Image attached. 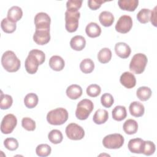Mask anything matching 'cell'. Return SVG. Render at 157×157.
I'll use <instances>...</instances> for the list:
<instances>
[{"label": "cell", "instance_id": "obj_1", "mask_svg": "<svg viewBox=\"0 0 157 157\" xmlns=\"http://www.w3.org/2000/svg\"><path fill=\"white\" fill-rule=\"evenodd\" d=\"M45 59V53L40 50H31L25 59V66L26 71L30 74H35L39 65L42 64Z\"/></svg>", "mask_w": 157, "mask_h": 157}, {"label": "cell", "instance_id": "obj_2", "mask_svg": "<svg viewBox=\"0 0 157 157\" xmlns=\"http://www.w3.org/2000/svg\"><path fill=\"white\" fill-rule=\"evenodd\" d=\"M1 64L4 69L9 72L18 71L21 66L20 59L15 53L11 50H7L2 54Z\"/></svg>", "mask_w": 157, "mask_h": 157}, {"label": "cell", "instance_id": "obj_3", "mask_svg": "<svg viewBox=\"0 0 157 157\" xmlns=\"http://www.w3.org/2000/svg\"><path fill=\"white\" fill-rule=\"evenodd\" d=\"M68 119V112L66 109L59 107L52 110L47 115L48 123L52 125H61Z\"/></svg>", "mask_w": 157, "mask_h": 157}, {"label": "cell", "instance_id": "obj_4", "mask_svg": "<svg viewBox=\"0 0 157 157\" xmlns=\"http://www.w3.org/2000/svg\"><path fill=\"white\" fill-rule=\"evenodd\" d=\"M148 59L145 55L140 53L135 54L129 63V69L134 74H140L144 71Z\"/></svg>", "mask_w": 157, "mask_h": 157}, {"label": "cell", "instance_id": "obj_5", "mask_svg": "<svg viewBox=\"0 0 157 157\" xmlns=\"http://www.w3.org/2000/svg\"><path fill=\"white\" fill-rule=\"evenodd\" d=\"M94 109L93 102L88 99L81 100L77 105L75 110L76 117L80 120H85L88 118Z\"/></svg>", "mask_w": 157, "mask_h": 157}, {"label": "cell", "instance_id": "obj_6", "mask_svg": "<svg viewBox=\"0 0 157 157\" xmlns=\"http://www.w3.org/2000/svg\"><path fill=\"white\" fill-rule=\"evenodd\" d=\"M124 142V139L121 134L115 133L105 136L102 140V144L106 148L118 149L123 146Z\"/></svg>", "mask_w": 157, "mask_h": 157}, {"label": "cell", "instance_id": "obj_7", "mask_svg": "<svg viewBox=\"0 0 157 157\" xmlns=\"http://www.w3.org/2000/svg\"><path fill=\"white\" fill-rule=\"evenodd\" d=\"M80 13L78 12H72L67 10L65 12V28L67 32L74 33L77 31L78 27V20Z\"/></svg>", "mask_w": 157, "mask_h": 157}, {"label": "cell", "instance_id": "obj_8", "mask_svg": "<svg viewBox=\"0 0 157 157\" xmlns=\"http://www.w3.org/2000/svg\"><path fill=\"white\" fill-rule=\"evenodd\" d=\"M65 132L67 137L71 140H81L85 136V131L82 127L74 123L69 124L66 128Z\"/></svg>", "mask_w": 157, "mask_h": 157}, {"label": "cell", "instance_id": "obj_9", "mask_svg": "<svg viewBox=\"0 0 157 157\" xmlns=\"http://www.w3.org/2000/svg\"><path fill=\"white\" fill-rule=\"evenodd\" d=\"M17 124L16 117L11 113L7 114L4 117L1 123V131L2 134H10Z\"/></svg>", "mask_w": 157, "mask_h": 157}, {"label": "cell", "instance_id": "obj_10", "mask_svg": "<svg viewBox=\"0 0 157 157\" xmlns=\"http://www.w3.org/2000/svg\"><path fill=\"white\" fill-rule=\"evenodd\" d=\"M132 27V18L128 15L121 16L115 25V29L117 32L121 34L128 33Z\"/></svg>", "mask_w": 157, "mask_h": 157}, {"label": "cell", "instance_id": "obj_11", "mask_svg": "<svg viewBox=\"0 0 157 157\" xmlns=\"http://www.w3.org/2000/svg\"><path fill=\"white\" fill-rule=\"evenodd\" d=\"M51 18L45 12L37 13L34 17V25L36 29H50Z\"/></svg>", "mask_w": 157, "mask_h": 157}, {"label": "cell", "instance_id": "obj_12", "mask_svg": "<svg viewBox=\"0 0 157 157\" xmlns=\"http://www.w3.org/2000/svg\"><path fill=\"white\" fill-rule=\"evenodd\" d=\"M33 40L37 44L44 45L50 40V29H36L33 35Z\"/></svg>", "mask_w": 157, "mask_h": 157}, {"label": "cell", "instance_id": "obj_13", "mask_svg": "<svg viewBox=\"0 0 157 157\" xmlns=\"http://www.w3.org/2000/svg\"><path fill=\"white\" fill-rule=\"evenodd\" d=\"M120 82L126 88L130 89L136 85V79L134 75L129 72H123L120 78Z\"/></svg>", "mask_w": 157, "mask_h": 157}, {"label": "cell", "instance_id": "obj_14", "mask_svg": "<svg viewBox=\"0 0 157 157\" xmlns=\"http://www.w3.org/2000/svg\"><path fill=\"white\" fill-rule=\"evenodd\" d=\"M115 51L117 56L120 58L125 59L129 56L131 50L130 47L124 42H118L115 45Z\"/></svg>", "mask_w": 157, "mask_h": 157}, {"label": "cell", "instance_id": "obj_15", "mask_svg": "<svg viewBox=\"0 0 157 157\" xmlns=\"http://www.w3.org/2000/svg\"><path fill=\"white\" fill-rule=\"evenodd\" d=\"M144 140L140 138L131 139L128 144L129 150L133 153L140 154L142 153Z\"/></svg>", "mask_w": 157, "mask_h": 157}, {"label": "cell", "instance_id": "obj_16", "mask_svg": "<svg viewBox=\"0 0 157 157\" xmlns=\"http://www.w3.org/2000/svg\"><path fill=\"white\" fill-rule=\"evenodd\" d=\"M49 66L55 71H62L65 66V63L63 58L58 55L52 56L49 59Z\"/></svg>", "mask_w": 157, "mask_h": 157}, {"label": "cell", "instance_id": "obj_17", "mask_svg": "<svg viewBox=\"0 0 157 157\" xmlns=\"http://www.w3.org/2000/svg\"><path fill=\"white\" fill-rule=\"evenodd\" d=\"M86 45L85 39L80 35H77L72 37L70 41L71 47L76 51L82 50Z\"/></svg>", "mask_w": 157, "mask_h": 157}, {"label": "cell", "instance_id": "obj_18", "mask_svg": "<svg viewBox=\"0 0 157 157\" xmlns=\"http://www.w3.org/2000/svg\"><path fill=\"white\" fill-rule=\"evenodd\" d=\"M130 114L135 117H142L145 112L144 105L138 101H134L131 102L129 107Z\"/></svg>", "mask_w": 157, "mask_h": 157}, {"label": "cell", "instance_id": "obj_19", "mask_svg": "<svg viewBox=\"0 0 157 157\" xmlns=\"http://www.w3.org/2000/svg\"><path fill=\"white\" fill-rule=\"evenodd\" d=\"M23 16L22 9L17 6L10 7L7 12V18L13 23L19 21Z\"/></svg>", "mask_w": 157, "mask_h": 157}, {"label": "cell", "instance_id": "obj_20", "mask_svg": "<svg viewBox=\"0 0 157 157\" xmlns=\"http://www.w3.org/2000/svg\"><path fill=\"white\" fill-rule=\"evenodd\" d=\"M82 88L77 84L69 86L66 89V95L71 99H77L82 94Z\"/></svg>", "mask_w": 157, "mask_h": 157}, {"label": "cell", "instance_id": "obj_21", "mask_svg": "<svg viewBox=\"0 0 157 157\" xmlns=\"http://www.w3.org/2000/svg\"><path fill=\"white\" fill-rule=\"evenodd\" d=\"M119 7L123 10L132 12L136 10L139 4L138 0H119L118 1Z\"/></svg>", "mask_w": 157, "mask_h": 157}, {"label": "cell", "instance_id": "obj_22", "mask_svg": "<svg viewBox=\"0 0 157 157\" xmlns=\"http://www.w3.org/2000/svg\"><path fill=\"white\" fill-rule=\"evenodd\" d=\"M85 32L88 37L94 38L100 36L101 33V28L96 23L91 22L86 25Z\"/></svg>", "mask_w": 157, "mask_h": 157}, {"label": "cell", "instance_id": "obj_23", "mask_svg": "<svg viewBox=\"0 0 157 157\" xmlns=\"http://www.w3.org/2000/svg\"><path fill=\"white\" fill-rule=\"evenodd\" d=\"M109 118V113L105 109H99L97 110L93 117V120L97 124H101L105 123Z\"/></svg>", "mask_w": 157, "mask_h": 157}, {"label": "cell", "instance_id": "obj_24", "mask_svg": "<svg viewBox=\"0 0 157 157\" xmlns=\"http://www.w3.org/2000/svg\"><path fill=\"white\" fill-rule=\"evenodd\" d=\"M99 20L102 26L109 27L113 24L114 21V17L110 12L103 11L99 14Z\"/></svg>", "mask_w": 157, "mask_h": 157}, {"label": "cell", "instance_id": "obj_25", "mask_svg": "<svg viewBox=\"0 0 157 157\" xmlns=\"http://www.w3.org/2000/svg\"><path fill=\"white\" fill-rule=\"evenodd\" d=\"M123 128L126 134L132 135L137 132L138 124L136 120L133 119H128L124 123Z\"/></svg>", "mask_w": 157, "mask_h": 157}, {"label": "cell", "instance_id": "obj_26", "mask_svg": "<svg viewBox=\"0 0 157 157\" xmlns=\"http://www.w3.org/2000/svg\"><path fill=\"white\" fill-rule=\"evenodd\" d=\"M112 115L113 119L116 121H120L125 119L127 116L126 109L124 106L117 105L112 110Z\"/></svg>", "mask_w": 157, "mask_h": 157}, {"label": "cell", "instance_id": "obj_27", "mask_svg": "<svg viewBox=\"0 0 157 157\" xmlns=\"http://www.w3.org/2000/svg\"><path fill=\"white\" fill-rule=\"evenodd\" d=\"M151 90L147 86H140L136 91V96L139 100L142 101H146L150 99L151 96Z\"/></svg>", "mask_w": 157, "mask_h": 157}, {"label": "cell", "instance_id": "obj_28", "mask_svg": "<svg viewBox=\"0 0 157 157\" xmlns=\"http://www.w3.org/2000/svg\"><path fill=\"white\" fill-rule=\"evenodd\" d=\"M39 101L38 96L36 94L33 93H28L24 98V103L25 106L28 109H33L35 107Z\"/></svg>", "mask_w": 157, "mask_h": 157}, {"label": "cell", "instance_id": "obj_29", "mask_svg": "<svg viewBox=\"0 0 157 157\" xmlns=\"http://www.w3.org/2000/svg\"><path fill=\"white\" fill-rule=\"evenodd\" d=\"M112 58V52L109 48H102L98 53V59L102 64L109 63Z\"/></svg>", "mask_w": 157, "mask_h": 157}, {"label": "cell", "instance_id": "obj_30", "mask_svg": "<svg viewBox=\"0 0 157 157\" xmlns=\"http://www.w3.org/2000/svg\"><path fill=\"white\" fill-rule=\"evenodd\" d=\"M1 27L4 33H12L15 31L17 25L16 23H13L7 18H3L1 22Z\"/></svg>", "mask_w": 157, "mask_h": 157}, {"label": "cell", "instance_id": "obj_31", "mask_svg": "<svg viewBox=\"0 0 157 157\" xmlns=\"http://www.w3.org/2000/svg\"><path fill=\"white\" fill-rule=\"evenodd\" d=\"M80 69L84 74H90L94 69V64L90 58L83 59L80 64Z\"/></svg>", "mask_w": 157, "mask_h": 157}, {"label": "cell", "instance_id": "obj_32", "mask_svg": "<svg viewBox=\"0 0 157 157\" xmlns=\"http://www.w3.org/2000/svg\"><path fill=\"white\" fill-rule=\"evenodd\" d=\"M48 139L54 144H58L62 142L63 136L61 132L58 129H53L48 134Z\"/></svg>", "mask_w": 157, "mask_h": 157}, {"label": "cell", "instance_id": "obj_33", "mask_svg": "<svg viewBox=\"0 0 157 157\" xmlns=\"http://www.w3.org/2000/svg\"><path fill=\"white\" fill-rule=\"evenodd\" d=\"M52 148L50 145L46 144H39L37 146L36 152L37 156L40 157H46L50 155Z\"/></svg>", "mask_w": 157, "mask_h": 157}, {"label": "cell", "instance_id": "obj_34", "mask_svg": "<svg viewBox=\"0 0 157 157\" xmlns=\"http://www.w3.org/2000/svg\"><path fill=\"white\" fill-rule=\"evenodd\" d=\"M13 103V99L11 96L9 94H3L1 91V101L0 108L2 110H6L10 108Z\"/></svg>", "mask_w": 157, "mask_h": 157}, {"label": "cell", "instance_id": "obj_35", "mask_svg": "<svg viewBox=\"0 0 157 157\" xmlns=\"http://www.w3.org/2000/svg\"><path fill=\"white\" fill-rule=\"evenodd\" d=\"M151 11L148 9H142L137 14V19L143 24L147 23L150 21Z\"/></svg>", "mask_w": 157, "mask_h": 157}, {"label": "cell", "instance_id": "obj_36", "mask_svg": "<svg viewBox=\"0 0 157 157\" xmlns=\"http://www.w3.org/2000/svg\"><path fill=\"white\" fill-rule=\"evenodd\" d=\"M82 0H69L66 2L67 10L69 12H78V9L82 7Z\"/></svg>", "mask_w": 157, "mask_h": 157}, {"label": "cell", "instance_id": "obj_37", "mask_svg": "<svg viewBox=\"0 0 157 157\" xmlns=\"http://www.w3.org/2000/svg\"><path fill=\"white\" fill-rule=\"evenodd\" d=\"M155 149L156 147L153 142L150 140H146L144 141L142 153L144 154L146 156H150L155 153Z\"/></svg>", "mask_w": 157, "mask_h": 157}, {"label": "cell", "instance_id": "obj_38", "mask_svg": "<svg viewBox=\"0 0 157 157\" xmlns=\"http://www.w3.org/2000/svg\"><path fill=\"white\" fill-rule=\"evenodd\" d=\"M101 102L104 107L110 108L114 102V99L111 94L105 93L101 96Z\"/></svg>", "mask_w": 157, "mask_h": 157}, {"label": "cell", "instance_id": "obj_39", "mask_svg": "<svg viewBox=\"0 0 157 157\" xmlns=\"http://www.w3.org/2000/svg\"><path fill=\"white\" fill-rule=\"evenodd\" d=\"M101 88L97 84L90 85L86 88V94L92 98H95L99 96L101 93Z\"/></svg>", "mask_w": 157, "mask_h": 157}, {"label": "cell", "instance_id": "obj_40", "mask_svg": "<svg viewBox=\"0 0 157 157\" xmlns=\"http://www.w3.org/2000/svg\"><path fill=\"white\" fill-rule=\"evenodd\" d=\"M21 125L24 129L29 131H33L36 129V122L29 117L23 118Z\"/></svg>", "mask_w": 157, "mask_h": 157}, {"label": "cell", "instance_id": "obj_41", "mask_svg": "<svg viewBox=\"0 0 157 157\" xmlns=\"http://www.w3.org/2000/svg\"><path fill=\"white\" fill-rule=\"evenodd\" d=\"M5 147L10 151H14L18 147V142L17 140L13 137H8L4 141Z\"/></svg>", "mask_w": 157, "mask_h": 157}, {"label": "cell", "instance_id": "obj_42", "mask_svg": "<svg viewBox=\"0 0 157 157\" xmlns=\"http://www.w3.org/2000/svg\"><path fill=\"white\" fill-rule=\"evenodd\" d=\"M105 2L106 1L102 0H89L88 1V6L90 9L95 10L100 8L102 4Z\"/></svg>", "mask_w": 157, "mask_h": 157}, {"label": "cell", "instance_id": "obj_43", "mask_svg": "<svg viewBox=\"0 0 157 157\" xmlns=\"http://www.w3.org/2000/svg\"><path fill=\"white\" fill-rule=\"evenodd\" d=\"M156 8L157 7L155 6L153 9V10L151 12V15L150 18V20L151 24L155 26H156Z\"/></svg>", "mask_w": 157, "mask_h": 157}]
</instances>
